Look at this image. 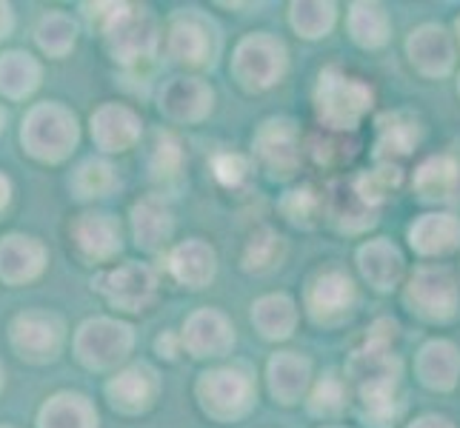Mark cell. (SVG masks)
<instances>
[{"instance_id": "1", "label": "cell", "mask_w": 460, "mask_h": 428, "mask_svg": "<svg viewBox=\"0 0 460 428\" xmlns=\"http://www.w3.org/2000/svg\"><path fill=\"white\" fill-rule=\"evenodd\" d=\"M314 118L321 123V129L358 135L360 123L375 106V89L369 81L346 72L338 63L321 69L314 83Z\"/></svg>"}, {"instance_id": "2", "label": "cell", "mask_w": 460, "mask_h": 428, "mask_svg": "<svg viewBox=\"0 0 460 428\" xmlns=\"http://www.w3.org/2000/svg\"><path fill=\"white\" fill-rule=\"evenodd\" d=\"M81 143V120L60 100L35 103L21 120V146L35 163L60 166Z\"/></svg>"}, {"instance_id": "3", "label": "cell", "mask_w": 460, "mask_h": 428, "mask_svg": "<svg viewBox=\"0 0 460 428\" xmlns=\"http://www.w3.org/2000/svg\"><path fill=\"white\" fill-rule=\"evenodd\" d=\"M195 400L209 420L226 425L252 415L258 406V380L246 362H224L198 374Z\"/></svg>"}, {"instance_id": "4", "label": "cell", "mask_w": 460, "mask_h": 428, "mask_svg": "<svg viewBox=\"0 0 460 428\" xmlns=\"http://www.w3.org/2000/svg\"><path fill=\"white\" fill-rule=\"evenodd\" d=\"M135 328L118 317H89L72 335V354L86 371L115 374L135 352Z\"/></svg>"}, {"instance_id": "5", "label": "cell", "mask_w": 460, "mask_h": 428, "mask_svg": "<svg viewBox=\"0 0 460 428\" xmlns=\"http://www.w3.org/2000/svg\"><path fill=\"white\" fill-rule=\"evenodd\" d=\"M289 72V49L272 31H249L234 43L229 74L246 94L275 89Z\"/></svg>"}, {"instance_id": "6", "label": "cell", "mask_w": 460, "mask_h": 428, "mask_svg": "<svg viewBox=\"0 0 460 428\" xmlns=\"http://www.w3.org/2000/svg\"><path fill=\"white\" fill-rule=\"evenodd\" d=\"M220 38L217 23L200 9H178L166 18L164 31V49L172 63H178L181 69L200 72L212 69L215 60L220 57Z\"/></svg>"}, {"instance_id": "7", "label": "cell", "mask_w": 460, "mask_h": 428, "mask_svg": "<svg viewBox=\"0 0 460 428\" xmlns=\"http://www.w3.org/2000/svg\"><path fill=\"white\" fill-rule=\"evenodd\" d=\"M403 303L423 323H452L460 314V280L449 266L420 263L403 283Z\"/></svg>"}, {"instance_id": "8", "label": "cell", "mask_w": 460, "mask_h": 428, "mask_svg": "<svg viewBox=\"0 0 460 428\" xmlns=\"http://www.w3.org/2000/svg\"><path fill=\"white\" fill-rule=\"evenodd\" d=\"M69 340L66 320L52 309H23L9 320V345L29 366H49Z\"/></svg>"}, {"instance_id": "9", "label": "cell", "mask_w": 460, "mask_h": 428, "mask_svg": "<svg viewBox=\"0 0 460 428\" xmlns=\"http://www.w3.org/2000/svg\"><path fill=\"white\" fill-rule=\"evenodd\" d=\"M252 163L269 180L287 183L300 171L304 163V135L292 118H266L252 135Z\"/></svg>"}, {"instance_id": "10", "label": "cell", "mask_w": 460, "mask_h": 428, "mask_svg": "<svg viewBox=\"0 0 460 428\" xmlns=\"http://www.w3.org/2000/svg\"><path fill=\"white\" fill-rule=\"evenodd\" d=\"M101 38L109 57L132 72L149 63L164 43L155 14L144 6H132V4L123 6V12L106 26Z\"/></svg>"}, {"instance_id": "11", "label": "cell", "mask_w": 460, "mask_h": 428, "mask_svg": "<svg viewBox=\"0 0 460 428\" xmlns=\"http://www.w3.org/2000/svg\"><path fill=\"white\" fill-rule=\"evenodd\" d=\"M92 289L103 297V303L123 314H144L155 306L161 294V277L155 266L140 260H126L120 266H109L92 280Z\"/></svg>"}, {"instance_id": "12", "label": "cell", "mask_w": 460, "mask_h": 428, "mask_svg": "<svg viewBox=\"0 0 460 428\" xmlns=\"http://www.w3.org/2000/svg\"><path fill=\"white\" fill-rule=\"evenodd\" d=\"M309 320L323 328H338L358 309V285L341 266H323L306 280L304 306Z\"/></svg>"}, {"instance_id": "13", "label": "cell", "mask_w": 460, "mask_h": 428, "mask_svg": "<svg viewBox=\"0 0 460 428\" xmlns=\"http://www.w3.org/2000/svg\"><path fill=\"white\" fill-rule=\"evenodd\" d=\"M161 389H164L161 371L146 360H135L106 377L103 397L109 408L118 411V415L140 417L155 408L157 397H161Z\"/></svg>"}, {"instance_id": "14", "label": "cell", "mask_w": 460, "mask_h": 428, "mask_svg": "<svg viewBox=\"0 0 460 428\" xmlns=\"http://www.w3.org/2000/svg\"><path fill=\"white\" fill-rule=\"evenodd\" d=\"M72 255L84 266H106L123 251V226L112 212L89 209L69 226Z\"/></svg>"}, {"instance_id": "15", "label": "cell", "mask_w": 460, "mask_h": 428, "mask_svg": "<svg viewBox=\"0 0 460 428\" xmlns=\"http://www.w3.org/2000/svg\"><path fill=\"white\" fill-rule=\"evenodd\" d=\"M181 345L195 360H224L237 343L234 326L217 306H200L183 320Z\"/></svg>"}, {"instance_id": "16", "label": "cell", "mask_w": 460, "mask_h": 428, "mask_svg": "<svg viewBox=\"0 0 460 428\" xmlns=\"http://www.w3.org/2000/svg\"><path fill=\"white\" fill-rule=\"evenodd\" d=\"M157 112L174 126H198L212 115L215 109V89L198 74H178L169 77L157 89Z\"/></svg>"}, {"instance_id": "17", "label": "cell", "mask_w": 460, "mask_h": 428, "mask_svg": "<svg viewBox=\"0 0 460 428\" xmlns=\"http://www.w3.org/2000/svg\"><path fill=\"white\" fill-rule=\"evenodd\" d=\"M457 43L455 35L440 23H420L409 31L406 38V57L420 77L440 81L452 74L457 63Z\"/></svg>"}, {"instance_id": "18", "label": "cell", "mask_w": 460, "mask_h": 428, "mask_svg": "<svg viewBox=\"0 0 460 428\" xmlns=\"http://www.w3.org/2000/svg\"><path fill=\"white\" fill-rule=\"evenodd\" d=\"M343 374L355 391L398 389L401 374H403V362H401L398 352H394V345L367 340L360 348H355V352L349 354Z\"/></svg>"}, {"instance_id": "19", "label": "cell", "mask_w": 460, "mask_h": 428, "mask_svg": "<svg viewBox=\"0 0 460 428\" xmlns=\"http://www.w3.org/2000/svg\"><path fill=\"white\" fill-rule=\"evenodd\" d=\"M89 137L103 154L132 152L144 137V118L132 106L106 100L89 118Z\"/></svg>"}, {"instance_id": "20", "label": "cell", "mask_w": 460, "mask_h": 428, "mask_svg": "<svg viewBox=\"0 0 460 428\" xmlns=\"http://www.w3.org/2000/svg\"><path fill=\"white\" fill-rule=\"evenodd\" d=\"M49 268V249L35 234L9 231L0 237V283L21 289L43 277Z\"/></svg>"}, {"instance_id": "21", "label": "cell", "mask_w": 460, "mask_h": 428, "mask_svg": "<svg viewBox=\"0 0 460 428\" xmlns=\"http://www.w3.org/2000/svg\"><path fill=\"white\" fill-rule=\"evenodd\" d=\"M166 272L183 289L203 292L217 277V251L203 237H186L166 251Z\"/></svg>"}, {"instance_id": "22", "label": "cell", "mask_w": 460, "mask_h": 428, "mask_svg": "<svg viewBox=\"0 0 460 428\" xmlns=\"http://www.w3.org/2000/svg\"><path fill=\"white\" fill-rule=\"evenodd\" d=\"M323 212L326 223H332L341 234H360L377 223V209L360 195L355 178H338L329 183L323 192Z\"/></svg>"}, {"instance_id": "23", "label": "cell", "mask_w": 460, "mask_h": 428, "mask_svg": "<svg viewBox=\"0 0 460 428\" xmlns=\"http://www.w3.org/2000/svg\"><path fill=\"white\" fill-rule=\"evenodd\" d=\"M129 231L132 240L146 255H161L172 243L174 234V212L161 192L144 195L129 209Z\"/></svg>"}, {"instance_id": "24", "label": "cell", "mask_w": 460, "mask_h": 428, "mask_svg": "<svg viewBox=\"0 0 460 428\" xmlns=\"http://www.w3.org/2000/svg\"><path fill=\"white\" fill-rule=\"evenodd\" d=\"M355 263L360 277L369 283V289L377 294H392L409 277L403 251L394 246L389 237H372L360 243L355 251Z\"/></svg>"}, {"instance_id": "25", "label": "cell", "mask_w": 460, "mask_h": 428, "mask_svg": "<svg viewBox=\"0 0 460 428\" xmlns=\"http://www.w3.org/2000/svg\"><path fill=\"white\" fill-rule=\"evenodd\" d=\"M312 360L300 352H275L266 362V386L278 406H300L312 391Z\"/></svg>"}, {"instance_id": "26", "label": "cell", "mask_w": 460, "mask_h": 428, "mask_svg": "<svg viewBox=\"0 0 460 428\" xmlns=\"http://www.w3.org/2000/svg\"><path fill=\"white\" fill-rule=\"evenodd\" d=\"M409 249L423 260L449 258L460 249V217L455 212H429L420 214L406 229Z\"/></svg>"}, {"instance_id": "27", "label": "cell", "mask_w": 460, "mask_h": 428, "mask_svg": "<svg viewBox=\"0 0 460 428\" xmlns=\"http://www.w3.org/2000/svg\"><path fill=\"white\" fill-rule=\"evenodd\" d=\"M423 140V120L411 112H386L375 120V157L377 163H394L409 157Z\"/></svg>"}, {"instance_id": "28", "label": "cell", "mask_w": 460, "mask_h": 428, "mask_svg": "<svg viewBox=\"0 0 460 428\" xmlns=\"http://www.w3.org/2000/svg\"><path fill=\"white\" fill-rule=\"evenodd\" d=\"M415 377L429 391H455L460 386V348L447 337L426 340L415 354Z\"/></svg>"}, {"instance_id": "29", "label": "cell", "mask_w": 460, "mask_h": 428, "mask_svg": "<svg viewBox=\"0 0 460 428\" xmlns=\"http://www.w3.org/2000/svg\"><path fill=\"white\" fill-rule=\"evenodd\" d=\"M411 188L423 203L447 205L460 197V161L452 154H432L411 174Z\"/></svg>"}, {"instance_id": "30", "label": "cell", "mask_w": 460, "mask_h": 428, "mask_svg": "<svg viewBox=\"0 0 460 428\" xmlns=\"http://www.w3.org/2000/svg\"><path fill=\"white\" fill-rule=\"evenodd\" d=\"M249 320L255 326L258 337L269 343H283L295 335L297 320H300V309L295 303V297L287 292H272L263 294L252 303Z\"/></svg>"}, {"instance_id": "31", "label": "cell", "mask_w": 460, "mask_h": 428, "mask_svg": "<svg viewBox=\"0 0 460 428\" xmlns=\"http://www.w3.org/2000/svg\"><path fill=\"white\" fill-rule=\"evenodd\" d=\"M38 428H101L98 408L81 391H55L38 408Z\"/></svg>"}, {"instance_id": "32", "label": "cell", "mask_w": 460, "mask_h": 428, "mask_svg": "<svg viewBox=\"0 0 460 428\" xmlns=\"http://www.w3.org/2000/svg\"><path fill=\"white\" fill-rule=\"evenodd\" d=\"M346 35L358 49L377 52L392 40V18L384 4L355 0L346 9Z\"/></svg>"}, {"instance_id": "33", "label": "cell", "mask_w": 460, "mask_h": 428, "mask_svg": "<svg viewBox=\"0 0 460 428\" xmlns=\"http://www.w3.org/2000/svg\"><path fill=\"white\" fill-rule=\"evenodd\" d=\"M43 83V63L23 49L0 52V98L21 103L29 100Z\"/></svg>"}, {"instance_id": "34", "label": "cell", "mask_w": 460, "mask_h": 428, "mask_svg": "<svg viewBox=\"0 0 460 428\" xmlns=\"http://www.w3.org/2000/svg\"><path fill=\"white\" fill-rule=\"evenodd\" d=\"M349 406H352V386H349L346 374L338 369H326L312 383V391L306 397V411L317 420L332 423L341 415H346Z\"/></svg>"}, {"instance_id": "35", "label": "cell", "mask_w": 460, "mask_h": 428, "mask_svg": "<svg viewBox=\"0 0 460 428\" xmlns=\"http://www.w3.org/2000/svg\"><path fill=\"white\" fill-rule=\"evenodd\" d=\"M31 35H35V43L38 49L52 57V60H63L75 52L77 46V35H81V26L72 18L69 12H60V9H49L43 12L35 29H31Z\"/></svg>"}, {"instance_id": "36", "label": "cell", "mask_w": 460, "mask_h": 428, "mask_svg": "<svg viewBox=\"0 0 460 428\" xmlns=\"http://www.w3.org/2000/svg\"><path fill=\"white\" fill-rule=\"evenodd\" d=\"M120 186L118 178V169L106 161V157H89L81 166L72 171L69 178V188H72V197L89 203V200H103L115 192Z\"/></svg>"}, {"instance_id": "37", "label": "cell", "mask_w": 460, "mask_h": 428, "mask_svg": "<svg viewBox=\"0 0 460 428\" xmlns=\"http://www.w3.org/2000/svg\"><path fill=\"white\" fill-rule=\"evenodd\" d=\"M287 255V243L272 226H261L249 234V240L241 251V268L246 275H266L280 266Z\"/></svg>"}, {"instance_id": "38", "label": "cell", "mask_w": 460, "mask_h": 428, "mask_svg": "<svg viewBox=\"0 0 460 428\" xmlns=\"http://www.w3.org/2000/svg\"><path fill=\"white\" fill-rule=\"evenodd\" d=\"M355 415L367 423L369 428H392L398 423L403 400L398 389H367V391H355L352 397Z\"/></svg>"}, {"instance_id": "39", "label": "cell", "mask_w": 460, "mask_h": 428, "mask_svg": "<svg viewBox=\"0 0 460 428\" xmlns=\"http://www.w3.org/2000/svg\"><path fill=\"white\" fill-rule=\"evenodd\" d=\"M338 23V6L323 4V0H304V4H289V26L297 38L321 40L329 38V31Z\"/></svg>"}, {"instance_id": "40", "label": "cell", "mask_w": 460, "mask_h": 428, "mask_svg": "<svg viewBox=\"0 0 460 428\" xmlns=\"http://www.w3.org/2000/svg\"><path fill=\"white\" fill-rule=\"evenodd\" d=\"M280 214L287 217L295 229H306V231L317 229L326 220L323 192H317L309 183L289 188V192L280 197Z\"/></svg>"}, {"instance_id": "41", "label": "cell", "mask_w": 460, "mask_h": 428, "mask_svg": "<svg viewBox=\"0 0 460 428\" xmlns=\"http://www.w3.org/2000/svg\"><path fill=\"white\" fill-rule=\"evenodd\" d=\"M183 163H186V154H183L181 140L174 137L172 132H157L155 143H152V154H149L152 180L164 183V186L181 180Z\"/></svg>"}, {"instance_id": "42", "label": "cell", "mask_w": 460, "mask_h": 428, "mask_svg": "<svg viewBox=\"0 0 460 428\" xmlns=\"http://www.w3.org/2000/svg\"><path fill=\"white\" fill-rule=\"evenodd\" d=\"M304 149H309V154L314 157V163H321L326 169H335V166L349 163L358 154V137L355 135H343V132L321 129L304 143Z\"/></svg>"}, {"instance_id": "43", "label": "cell", "mask_w": 460, "mask_h": 428, "mask_svg": "<svg viewBox=\"0 0 460 428\" xmlns=\"http://www.w3.org/2000/svg\"><path fill=\"white\" fill-rule=\"evenodd\" d=\"M252 171H255V163L249 161L246 154H237V152H217L212 157V174L220 186L226 188H241L249 183Z\"/></svg>"}, {"instance_id": "44", "label": "cell", "mask_w": 460, "mask_h": 428, "mask_svg": "<svg viewBox=\"0 0 460 428\" xmlns=\"http://www.w3.org/2000/svg\"><path fill=\"white\" fill-rule=\"evenodd\" d=\"M398 331L401 326L392 320V317H380V320H375L367 331V340L372 343H384V345H392L394 340H398Z\"/></svg>"}, {"instance_id": "45", "label": "cell", "mask_w": 460, "mask_h": 428, "mask_svg": "<svg viewBox=\"0 0 460 428\" xmlns=\"http://www.w3.org/2000/svg\"><path fill=\"white\" fill-rule=\"evenodd\" d=\"M155 348H157V354H161V357L174 360V357H178V354L183 352L181 335H174V331H164V335L155 340Z\"/></svg>"}, {"instance_id": "46", "label": "cell", "mask_w": 460, "mask_h": 428, "mask_svg": "<svg viewBox=\"0 0 460 428\" xmlns=\"http://www.w3.org/2000/svg\"><path fill=\"white\" fill-rule=\"evenodd\" d=\"M406 428H457V425H455L447 415H435V411H432V415H420V417H415Z\"/></svg>"}, {"instance_id": "47", "label": "cell", "mask_w": 460, "mask_h": 428, "mask_svg": "<svg viewBox=\"0 0 460 428\" xmlns=\"http://www.w3.org/2000/svg\"><path fill=\"white\" fill-rule=\"evenodd\" d=\"M14 29V9L12 4H0V43H4Z\"/></svg>"}, {"instance_id": "48", "label": "cell", "mask_w": 460, "mask_h": 428, "mask_svg": "<svg viewBox=\"0 0 460 428\" xmlns=\"http://www.w3.org/2000/svg\"><path fill=\"white\" fill-rule=\"evenodd\" d=\"M12 203V180L0 171V212H6Z\"/></svg>"}, {"instance_id": "49", "label": "cell", "mask_w": 460, "mask_h": 428, "mask_svg": "<svg viewBox=\"0 0 460 428\" xmlns=\"http://www.w3.org/2000/svg\"><path fill=\"white\" fill-rule=\"evenodd\" d=\"M452 35H455V43H457V52H460V14H457L455 23H452Z\"/></svg>"}, {"instance_id": "50", "label": "cell", "mask_w": 460, "mask_h": 428, "mask_svg": "<svg viewBox=\"0 0 460 428\" xmlns=\"http://www.w3.org/2000/svg\"><path fill=\"white\" fill-rule=\"evenodd\" d=\"M6 123H9V112H6V109H4V103H0V135H4Z\"/></svg>"}, {"instance_id": "51", "label": "cell", "mask_w": 460, "mask_h": 428, "mask_svg": "<svg viewBox=\"0 0 460 428\" xmlns=\"http://www.w3.org/2000/svg\"><path fill=\"white\" fill-rule=\"evenodd\" d=\"M4 389H6V366L0 362V394H4Z\"/></svg>"}, {"instance_id": "52", "label": "cell", "mask_w": 460, "mask_h": 428, "mask_svg": "<svg viewBox=\"0 0 460 428\" xmlns=\"http://www.w3.org/2000/svg\"><path fill=\"white\" fill-rule=\"evenodd\" d=\"M323 428H343V425H323Z\"/></svg>"}, {"instance_id": "53", "label": "cell", "mask_w": 460, "mask_h": 428, "mask_svg": "<svg viewBox=\"0 0 460 428\" xmlns=\"http://www.w3.org/2000/svg\"><path fill=\"white\" fill-rule=\"evenodd\" d=\"M457 94H460V77H457Z\"/></svg>"}, {"instance_id": "54", "label": "cell", "mask_w": 460, "mask_h": 428, "mask_svg": "<svg viewBox=\"0 0 460 428\" xmlns=\"http://www.w3.org/2000/svg\"><path fill=\"white\" fill-rule=\"evenodd\" d=\"M0 428H14V425H6V423H4V425H0Z\"/></svg>"}]
</instances>
